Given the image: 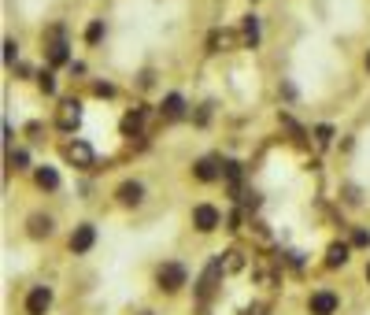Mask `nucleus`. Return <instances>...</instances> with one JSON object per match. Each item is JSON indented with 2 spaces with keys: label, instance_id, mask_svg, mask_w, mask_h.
<instances>
[{
  "label": "nucleus",
  "instance_id": "2eb2a0df",
  "mask_svg": "<svg viewBox=\"0 0 370 315\" xmlns=\"http://www.w3.org/2000/svg\"><path fill=\"white\" fill-rule=\"evenodd\" d=\"M241 41H245V49H256V45H259V19H256V15H245V26H241Z\"/></svg>",
  "mask_w": 370,
  "mask_h": 315
},
{
  "label": "nucleus",
  "instance_id": "bb28decb",
  "mask_svg": "<svg viewBox=\"0 0 370 315\" xmlns=\"http://www.w3.org/2000/svg\"><path fill=\"white\" fill-rule=\"evenodd\" d=\"M93 93H96V97H115V86H111V82H96Z\"/></svg>",
  "mask_w": 370,
  "mask_h": 315
},
{
  "label": "nucleus",
  "instance_id": "0eeeda50",
  "mask_svg": "<svg viewBox=\"0 0 370 315\" xmlns=\"http://www.w3.org/2000/svg\"><path fill=\"white\" fill-rule=\"evenodd\" d=\"M52 308V290L49 286H34L30 297H26V315H44Z\"/></svg>",
  "mask_w": 370,
  "mask_h": 315
},
{
  "label": "nucleus",
  "instance_id": "c85d7f7f",
  "mask_svg": "<svg viewBox=\"0 0 370 315\" xmlns=\"http://www.w3.org/2000/svg\"><path fill=\"white\" fill-rule=\"evenodd\" d=\"M245 315H263V304H252V308H245Z\"/></svg>",
  "mask_w": 370,
  "mask_h": 315
},
{
  "label": "nucleus",
  "instance_id": "aec40b11",
  "mask_svg": "<svg viewBox=\"0 0 370 315\" xmlns=\"http://www.w3.org/2000/svg\"><path fill=\"white\" fill-rule=\"evenodd\" d=\"M256 278H259V286H278V271L270 264H259L256 267Z\"/></svg>",
  "mask_w": 370,
  "mask_h": 315
},
{
  "label": "nucleus",
  "instance_id": "ddd939ff",
  "mask_svg": "<svg viewBox=\"0 0 370 315\" xmlns=\"http://www.w3.org/2000/svg\"><path fill=\"white\" fill-rule=\"evenodd\" d=\"M237 45V34H230V30H211V38H207V49L211 52H226Z\"/></svg>",
  "mask_w": 370,
  "mask_h": 315
},
{
  "label": "nucleus",
  "instance_id": "9d476101",
  "mask_svg": "<svg viewBox=\"0 0 370 315\" xmlns=\"http://www.w3.org/2000/svg\"><path fill=\"white\" fill-rule=\"evenodd\" d=\"M115 197H119V204H126V208H137V204L144 201V186L141 182H122L119 189H115Z\"/></svg>",
  "mask_w": 370,
  "mask_h": 315
},
{
  "label": "nucleus",
  "instance_id": "1a4fd4ad",
  "mask_svg": "<svg viewBox=\"0 0 370 315\" xmlns=\"http://www.w3.org/2000/svg\"><path fill=\"white\" fill-rule=\"evenodd\" d=\"M193 175L200 178V182H215V178H222V160H215V156H204V160H196Z\"/></svg>",
  "mask_w": 370,
  "mask_h": 315
},
{
  "label": "nucleus",
  "instance_id": "dca6fc26",
  "mask_svg": "<svg viewBox=\"0 0 370 315\" xmlns=\"http://www.w3.org/2000/svg\"><path fill=\"white\" fill-rule=\"evenodd\" d=\"M141 126H144V108H137V112H130V115H122V134H126V138H137Z\"/></svg>",
  "mask_w": 370,
  "mask_h": 315
},
{
  "label": "nucleus",
  "instance_id": "f257e3e1",
  "mask_svg": "<svg viewBox=\"0 0 370 315\" xmlns=\"http://www.w3.org/2000/svg\"><path fill=\"white\" fill-rule=\"evenodd\" d=\"M226 275V256H211V264L204 267L200 275V286H196V293H200V301H207L215 290H219V278Z\"/></svg>",
  "mask_w": 370,
  "mask_h": 315
},
{
  "label": "nucleus",
  "instance_id": "cd10ccee",
  "mask_svg": "<svg viewBox=\"0 0 370 315\" xmlns=\"http://www.w3.org/2000/svg\"><path fill=\"white\" fill-rule=\"evenodd\" d=\"M226 230H241V212H230L226 215Z\"/></svg>",
  "mask_w": 370,
  "mask_h": 315
},
{
  "label": "nucleus",
  "instance_id": "a878e982",
  "mask_svg": "<svg viewBox=\"0 0 370 315\" xmlns=\"http://www.w3.org/2000/svg\"><path fill=\"white\" fill-rule=\"evenodd\" d=\"M352 245H356V249H367V245H370V230H356V234H352Z\"/></svg>",
  "mask_w": 370,
  "mask_h": 315
},
{
  "label": "nucleus",
  "instance_id": "423d86ee",
  "mask_svg": "<svg viewBox=\"0 0 370 315\" xmlns=\"http://www.w3.org/2000/svg\"><path fill=\"white\" fill-rule=\"evenodd\" d=\"M337 304H341V297L333 293V290H319V293H311L308 312L311 315H333V312H337Z\"/></svg>",
  "mask_w": 370,
  "mask_h": 315
},
{
  "label": "nucleus",
  "instance_id": "a211bd4d",
  "mask_svg": "<svg viewBox=\"0 0 370 315\" xmlns=\"http://www.w3.org/2000/svg\"><path fill=\"white\" fill-rule=\"evenodd\" d=\"M34 182H38L41 189H56L60 186V175L52 167H38V175H34Z\"/></svg>",
  "mask_w": 370,
  "mask_h": 315
},
{
  "label": "nucleus",
  "instance_id": "7ed1b4c3",
  "mask_svg": "<svg viewBox=\"0 0 370 315\" xmlns=\"http://www.w3.org/2000/svg\"><path fill=\"white\" fill-rule=\"evenodd\" d=\"M185 278H189V271L182 264H163L156 271V282H159V290H167V293H178L185 286Z\"/></svg>",
  "mask_w": 370,
  "mask_h": 315
},
{
  "label": "nucleus",
  "instance_id": "393cba45",
  "mask_svg": "<svg viewBox=\"0 0 370 315\" xmlns=\"http://www.w3.org/2000/svg\"><path fill=\"white\" fill-rule=\"evenodd\" d=\"M19 60V45L15 41H4V63H15Z\"/></svg>",
  "mask_w": 370,
  "mask_h": 315
},
{
  "label": "nucleus",
  "instance_id": "f8f14e48",
  "mask_svg": "<svg viewBox=\"0 0 370 315\" xmlns=\"http://www.w3.org/2000/svg\"><path fill=\"white\" fill-rule=\"evenodd\" d=\"M159 112H163V119H182V115H185V101L178 93H167L163 104H159Z\"/></svg>",
  "mask_w": 370,
  "mask_h": 315
},
{
  "label": "nucleus",
  "instance_id": "412c9836",
  "mask_svg": "<svg viewBox=\"0 0 370 315\" xmlns=\"http://www.w3.org/2000/svg\"><path fill=\"white\" fill-rule=\"evenodd\" d=\"M101 38H104V23H89V30H85V41H89V45H96Z\"/></svg>",
  "mask_w": 370,
  "mask_h": 315
},
{
  "label": "nucleus",
  "instance_id": "4be33fe9",
  "mask_svg": "<svg viewBox=\"0 0 370 315\" xmlns=\"http://www.w3.org/2000/svg\"><path fill=\"white\" fill-rule=\"evenodd\" d=\"M315 141H319V145H330L333 130H330V126H315Z\"/></svg>",
  "mask_w": 370,
  "mask_h": 315
},
{
  "label": "nucleus",
  "instance_id": "7c9ffc66",
  "mask_svg": "<svg viewBox=\"0 0 370 315\" xmlns=\"http://www.w3.org/2000/svg\"><path fill=\"white\" fill-rule=\"evenodd\" d=\"M367 282H370V264H367Z\"/></svg>",
  "mask_w": 370,
  "mask_h": 315
},
{
  "label": "nucleus",
  "instance_id": "b1692460",
  "mask_svg": "<svg viewBox=\"0 0 370 315\" xmlns=\"http://www.w3.org/2000/svg\"><path fill=\"white\" fill-rule=\"evenodd\" d=\"M8 164H12L15 171H23L26 164H30V156H26V152H12V156H8Z\"/></svg>",
  "mask_w": 370,
  "mask_h": 315
},
{
  "label": "nucleus",
  "instance_id": "2f4dec72",
  "mask_svg": "<svg viewBox=\"0 0 370 315\" xmlns=\"http://www.w3.org/2000/svg\"><path fill=\"white\" fill-rule=\"evenodd\" d=\"M141 315H152V312H141Z\"/></svg>",
  "mask_w": 370,
  "mask_h": 315
},
{
  "label": "nucleus",
  "instance_id": "6ab92c4d",
  "mask_svg": "<svg viewBox=\"0 0 370 315\" xmlns=\"http://www.w3.org/2000/svg\"><path fill=\"white\" fill-rule=\"evenodd\" d=\"M222 256H226V271H245V252L241 249H230V252H222Z\"/></svg>",
  "mask_w": 370,
  "mask_h": 315
},
{
  "label": "nucleus",
  "instance_id": "20e7f679",
  "mask_svg": "<svg viewBox=\"0 0 370 315\" xmlns=\"http://www.w3.org/2000/svg\"><path fill=\"white\" fill-rule=\"evenodd\" d=\"M82 123V101H75V97H67V101H60V115H56V126L60 130H75V126Z\"/></svg>",
  "mask_w": 370,
  "mask_h": 315
},
{
  "label": "nucleus",
  "instance_id": "6e6552de",
  "mask_svg": "<svg viewBox=\"0 0 370 315\" xmlns=\"http://www.w3.org/2000/svg\"><path fill=\"white\" fill-rule=\"evenodd\" d=\"M93 241H96V227H93V223H82V227L70 234V252H89V249H93Z\"/></svg>",
  "mask_w": 370,
  "mask_h": 315
},
{
  "label": "nucleus",
  "instance_id": "c756f323",
  "mask_svg": "<svg viewBox=\"0 0 370 315\" xmlns=\"http://www.w3.org/2000/svg\"><path fill=\"white\" fill-rule=\"evenodd\" d=\"M367 71H370V52H367Z\"/></svg>",
  "mask_w": 370,
  "mask_h": 315
},
{
  "label": "nucleus",
  "instance_id": "39448f33",
  "mask_svg": "<svg viewBox=\"0 0 370 315\" xmlns=\"http://www.w3.org/2000/svg\"><path fill=\"white\" fill-rule=\"evenodd\" d=\"M219 223H222L219 208H211V204H196V208H193V227L200 230V234H211Z\"/></svg>",
  "mask_w": 370,
  "mask_h": 315
},
{
  "label": "nucleus",
  "instance_id": "4468645a",
  "mask_svg": "<svg viewBox=\"0 0 370 315\" xmlns=\"http://www.w3.org/2000/svg\"><path fill=\"white\" fill-rule=\"evenodd\" d=\"M348 252H352V245H345V241H333V245L326 249V267H345L348 264Z\"/></svg>",
  "mask_w": 370,
  "mask_h": 315
},
{
  "label": "nucleus",
  "instance_id": "f03ea898",
  "mask_svg": "<svg viewBox=\"0 0 370 315\" xmlns=\"http://www.w3.org/2000/svg\"><path fill=\"white\" fill-rule=\"evenodd\" d=\"M63 156H67V164L78 167V171H93V160H96L89 141H67V145H63Z\"/></svg>",
  "mask_w": 370,
  "mask_h": 315
},
{
  "label": "nucleus",
  "instance_id": "5701e85b",
  "mask_svg": "<svg viewBox=\"0 0 370 315\" xmlns=\"http://www.w3.org/2000/svg\"><path fill=\"white\" fill-rule=\"evenodd\" d=\"M38 86H41V93H56V78H52L49 71H44V75L38 78Z\"/></svg>",
  "mask_w": 370,
  "mask_h": 315
},
{
  "label": "nucleus",
  "instance_id": "f3484780",
  "mask_svg": "<svg viewBox=\"0 0 370 315\" xmlns=\"http://www.w3.org/2000/svg\"><path fill=\"white\" fill-rule=\"evenodd\" d=\"M26 230H30V238H49V234H52V219H49V215H30Z\"/></svg>",
  "mask_w": 370,
  "mask_h": 315
},
{
  "label": "nucleus",
  "instance_id": "9b49d317",
  "mask_svg": "<svg viewBox=\"0 0 370 315\" xmlns=\"http://www.w3.org/2000/svg\"><path fill=\"white\" fill-rule=\"evenodd\" d=\"M52 38H56V41L49 45V60L60 67V63H67V60H70V52H67V41H63V30H60V26L52 30Z\"/></svg>",
  "mask_w": 370,
  "mask_h": 315
}]
</instances>
